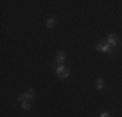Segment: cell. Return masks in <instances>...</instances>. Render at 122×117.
I'll return each instance as SVG.
<instances>
[{"instance_id":"3","label":"cell","mask_w":122,"mask_h":117,"mask_svg":"<svg viewBox=\"0 0 122 117\" xmlns=\"http://www.w3.org/2000/svg\"><path fill=\"white\" fill-rule=\"evenodd\" d=\"M34 98V90H29L26 94H24V95L18 96V101H24V100H29V99H33Z\"/></svg>"},{"instance_id":"9","label":"cell","mask_w":122,"mask_h":117,"mask_svg":"<svg viewBox=\"0 0 122 117\" xmlns=\"http://www.w3.org/2000/svg\"><path fill=\"white\" fill-rule=\"evenodd\" d=\"M100 117H110V116H109V113H107V112H105V113H101Z\"/></svg>"},{"instance_id":"8","label":"cell","mask_w":122,"mask_h":117,"mask_svg":"<svg viewBox=\"0 0 122 117\" xmlns=\"http://www.w3.org/2000/svg\"><path fill=\"white\" fill-rule=\"evenodd\" d=\"M53 23H55V20L53 18H49V20H47V23H46V25H47V27H52Z\"/></svg>"},{"instance_id":"1","label":"cell","mask_w":122,"mask_h":117,"mask_svg":"<svg viewBox=\"0 0 122 117\" xmlns=\"http://www.w3.org/2000/svg\"><path fill=\"white\" fill-rule=\"evenodd\" d=\"M96 49H97V51H101V52L108 53V52L112 51V47L108 44V42H99L96 44Z\"/></svg>"},{"instance_id":"2","label":"cell","mask_w":122,"mask_h":117,"mask_svg":"<svg viewBox=\"0 0 122 117\" xmlns=\"http://www.w3.org/2000/svg\"><path fill=\"white\" fill-rule=\"evenodd\" d=\"M56 73L60 75L61 78H66V77H69V75H70V70L66 69L64 65H60L59 68L56 69Z\"/></svg>"},{"instance_id":"4","label":"cell","mask_w":122,"mask_h":117,"mask_svg":"<svg viewBox=\"0 0 122 117\" xmlns=\"http://www.w3.org/2000/svg\"><path fill=\"white\" fill-rule=\"evenodd\" d=\"M108 44L110 46V47H117L118 46V40H117V37H116L114 34H110L109 37H108Z\"/></svg>"},{"instance_id":"6","label":"cell","mask_w":122,"mask_h":117,"mask_svg":"<svg viewBox=\"0 0 122 117\" xmlns=\"http://www.w3.org/2000/svg\"><path fill=\"white\" fill-rule=\"evenodd\" d=\"M64 58H65V56H64V52H59V53H57V56H56V61H57V63H60V64H62L64 63Z\"/></svg>"},{"instance_id":"5","label":"cell","mask_w":122,"mask_h":117,"mask_svg":"<svg viewBox=\"0 0 122 117\" xmlns=\"http://www.w3.org/2000/svg\"><path fill=\"white\" fill-rule=\"evenodd\" d=\"M30 107H31V105H30V103H29V100H24L21 103V108L24 111H29V109H30Z\"/></svg>"},{"instance_id":"7","label":"cell","mask_w":122,"mask_h":117,"mask_svg":"<svg viewBox=\"0 0 122 117\" xmlns=\"http://www.w3.org/2000/svg\"><path fill=\"white\" fill-rule=\"evenodd\" d=\"M96 87H97L99 90L103 89V87H104V81H103V80H97V81H96Z\"/></svg>"}]
</instances>
